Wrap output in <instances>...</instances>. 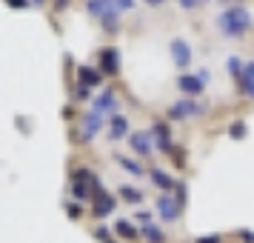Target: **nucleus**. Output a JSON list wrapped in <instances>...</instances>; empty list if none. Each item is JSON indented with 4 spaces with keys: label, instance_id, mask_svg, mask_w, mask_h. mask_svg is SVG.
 Listing matches in <instances>:
<instances>
[{
    "label": "nucleus",
    "instance_id": "nucleus-1",
    "mask_svg": "<svg viewBox=\"0 0 254 243\" xmlns=\"http://www.w3.org/2000/svg\"><path fill=\"white\" fill-rule=\"evenodd\" d=\"M217 29L223 37H246L254 29V14L246 6H229L217 14Z\"/></svg>",
    "mask_w": 254,
    "mask_h": 243
},
{
    "label": "nucleus",
    "instance_id": "nucleus-2",
    "mask_svg": "<svg viewBox=\"0 0 254 243\" xmlns=\"http://www.w3.org/2000/svg\"><path fill=\"white\" fill-rule=\"evenodd\" d=\"M200 115H206V103L191 100V97L177 100V103L169 106V117H172V120H189V117H200Z\"/></svg>",
    "mask_w": 254,
    "mask_h": 243
},
{
    "label": "nucleus",
    "instance_id": "nucleus-3",
    "mask_svg": "<svg viewBox=\"0 0 254 243\" xmlns=\"http://www.w3.org/2000/svg\"><path fill=\"white\" fill-rule=\"evenodd\" d=\"M117 109H120V100H117V92H115V89H103V92H100V94L92 100V112H94V115H100V117L117 115Z\"/></svg>",
    "mask_w": 254,
    "mask_h": 243
},
{
    "label": "nucleus",
    "instance_id": "nucleus-4",
    "mask_svg": "<svg viewBox=\"0 0 254 243\" xmlns=\"http://www.w3.org/2000/svg\"><path fill=\"white\" fill-rule=\"evenodd\" d=\"M169 55H172V63L177 69H189L191 66V46L183 37H172L169 40Z\"/></svg>",
    "mask_w": 254,
    "mask_h": 243
},
{
    "label": "nucleus",
    "instance_id": "nucleus-5",
    "mask_svg": "<svg viewBox=\"0 0 254 243\" xmlns=\"http://www.w3.org/2000/svg\"><path fill=\"white\" fill-rule=\"evenodd\" d=\"M154 206H157V215H160L166 223H174V220L180 218V212H183L180 203H177L174 197H169V195H160L157 200H154Z\"/></svg>",
    "mask_w": 254,
    "mask_h": 243
},
{
    "label": "nucleus",
    "instance_id": "nucleus-6",
    "mask_svg": "<svg viewBox=\"0 0 254 243\" xmlns=\"http://www.w3.org/2000/svg\"><path fill=\"white\" fill-rule=\"evenodd\" d=\"M177 89H180L186 97L194 100V97H200V94L206 92V83L200 81L197 75H180V78H177Z\"/></svg>",
    "mask_w": 254,
    "mask_h": 243
},
{
    "label": "nucleus",
    "instance_id": "nucleus-7",
    "mask_svg": "<svg viewBox=\"0 0 254 243\" xmlns=\"http://www.w3.org/2000/svg\"><path fill=\"white\" fill-rule=\"evenodd\" d=\"M151 132V143H154V149L157 152H172L174 143H172V129L166 126V123H154V129H149Z\"/></svg>",
    "mask_w": 254,
    "mask_h": 243
},
{
    "label": "nucleus",
    "instance_id": "nucleus-8",
    "mask_svg": "<svg viewBox=\"0 0 254 243\" xmlns=\"http://www.w3.org/2000/svg\"><path fill=\"white\" fill-rule=\"evenodd\" d=\"M128 146H131L134 155H140V158H151V152H154L151 132H134V135H128Z\"/></svg>",
    "mask_w": 254,
    "mask_h": 243
},
{
    "label": "nucleus",
    "instance_id": "nucleus-9",
    "mask_svg": "<svg viewBox=\"0 0 254 243\" xmlns=\"http://www.w3.org/2000/svg\"><path fill=\"white\" fill-rule=\"evenodd\" d=\"M103 129V117L100 115H94V112H86L83 115V123H80V140H94L97 138V132Z\"/></svg>",
    "mask_w": 254,
    "mask_h": 243
},
{
    "label": "nucleus",
    "instance_id": "nucleus-10",
    "mask_svg": "<svg viewBox=\"0 0 254 243\" xmlns=\"http://www.w3.org/2000/svg\"><path fill=\"white\" fill-rule=\"evenodd\" d=\"M100 72L103 75H117L120 72V52L115 46H106L100 52Z\"/></svg>",
    "mask_w": 254,
    "mask_h": 243
},
{
    "label": "nucleus",
    "instance_id": "nucleus-11",
    "mask_svg": "<svg viewBox=\"0 0 254 243\" xmlns=\"http://www.w3.org/2000/svg\"><path fill=\"white\" fill-rule=\"evenodd\" d=\"M115 209H117V200H115V195H109V192L92 200V215H94V218H100V220L109 218Z\"/></svg>",
    "mask_w": 254,
    "mask_h": 243
},
{
    "label": "nucleus",
    "instance_id": "nucleus-12",
    "mask_svg": "<svg viewBox=\"0 0 254 243\" xmlns=\"http://www.w3.org/2000/svg\"><path fill=\"white\" fill-rule=\"evenodd\" d=\"M109 140H123V138H128V117L126 115H112L109 117Z\"/></svg>",
    "mask_w": 254,
    "mask_h": 243
},
{
    "label": "nucleus",
    "instance_id": "nucleus-13",
    "mask_svg": "<svg viewBox=\"0 0 254 243\" xmlns=\"http://www.w3.org/2000/svg\"><path fill=\"white\" fill-rule=\"evenodd\" d=\"M77 83L86 86V89H94V86L103 83V72L94 69V66H80V69H77Z\"/></svg>",
    "mask_w": 254,
    "mask_h": 243
},
{
    "label": "nucleus",
    "instance_id": "nucleus-14",
    "mask_svg": "<svg viewBox=\"0 0 254 243\" xmlns=\"http://www.w3.org/2000/svg\"><path fill=\"white\" fill-rule=\"evenodd\" d=\"M100 23H103L106 35H117L120 32V12H117L115 6H109V12L100 14Z\"/></svg>",
    "mask_w": 254,
    "mask_h": 243
},
{
    "label": "nucleus",
    "instance_id": "nucleus-15",
    "mask_svg": "<svg viewBox=\"0 0 254 243\" xmlns=\"http://www.w3.org/2000/svg\"><path fill=\"white\" fill-rule=\"evenodd\" d=\"M149 177H151V183L157 186L160 192H172L174 186H177V180H174V177H172L169 172H163V169H151Z\"/></svg>",
    "mask_w": 254,
    "mask_h": 243
},
{
    "label": "nucleus",
    "instance_id": "nucleus-16",
    "mask_svg": "<svg viewBox=\"0 0 254 243\" xmlns=\"http://www.w3.org/2000/svg\"><path fill=\"white\" fill-rule=\"evenodd\" d=\"M115 232L123 238V241H137V238H140V232L134 229V226H131V220H126V218H120L115 223Z\"/></svg>",
    "mask_w": 254,
    "mask_h": 243
},
{
    "label": "nucleus",
    "instance_id": "nucleus-17",
    "mask_svg": "<svg viewBox=\"0 0 254 243\" xmlns=\"http://www.w3.org/2000/svg\"><path fill=\"white\" fill-rule=\"evenodd\" d=\"M117 163H120V166H123L128 174H131V177H143V174H146V169H143L137 161H131V158H123V155H117Z\"/></svg>",
    "mask_w": 254,
    "mask_h": 243
},
{
    "label": "nucleus",
    "instance_id": "nucleus-18",
    "mask_svg": "<svg viewBox=\"0 0 254 243\" xmlns=\"http://www.w3.org/2000/svg\"><path fill=\"white\" fill-rule=\"evenodd\" d=\"M120 197H123V200H128L131 206L143 203V192H140L137 186H120Z\"/></svg>",
    "mask_w": 254,
    "mask_h": 243
},
{
    "label": "nucleus",
    "instance_id": "nucleus-19",
    "mask_svg": "<svg viewBox=\"0 0 254 243\" xmlns=\"http://www.w3.org/2000/svg\"><path fill=\"white\" fill-rule=\"evenodd\" d=\"M143 235H146V241L149 243H166L163 229L160 226H154V223H143Z\"/></svg>",
    "mask_w": 254,
    "mask_h": 243
},
{
    "label": "nucleus",
    "instance_id": "nucleus-20",
    "mask_svg": "<svg viewBox=\"0 0 254 243\" xmlns=\"http://www.w3.org/2000/svg\"><path fill=\"white\" fill-rule=\"evenodd\" d=\"M243 66H246V60L234 58V55H231V58L226 60V69H229V75L234 78V81H240V78H243Z\"/></svg>",
    "mask_w": 254,
    "mask_h": 243
},
{
    "label": "nucleus",
    "instance_id": "nucleus-21",
    "mask_svg": "<svg viewBox=\"0 0 254 243\" xmlns=\"http://www.w3.org/2000/svg\"><path fill=\"white\" fill-rule=\"evenodd\" d=\"M71 195L77 197L80 203H86V200L92 203V192H89V180H86V183H71Z\"/></svg>",
    "mask_w": 254,
    "mask_h": 243
},
{
    "label": "nucleus",
    "instance_id": "nucleus-22",
    "mask_svg": "<svg viewBox=\"0 0 254 243\" xmlns=\"http://www.w3.org/2000/svg\"><path fill=\"white\" fill-rule=\"evenodd\" d=\"M109 6H112V0H89V3H86V12L100 17L103 12H109Z\"/></svg>",
    "mask_w": 254,
    "mask_h": 243
},
{
    "label": "nucleus",
    "instance_id": "nucleus-23",
    "mask_svg": "<svg viewBox=\"0 0 254 243\" xmlns=\"http://www.w3.org/2000/svg\"><path fill=\"white\" fill-rule=\"evenodd\" d=\"M240 94L243 97H249V100H254V78H240Z\"/></svg>",
    "mask_w": 254,
    "mask_h": 243
},
{
    "label": "nucleus",
    "instance_id": "nucleus-24",
    "mask_svg": "<svg viewBox=\"0 0 254 243\" xmlns=\"http://www.w3.org/2000/svg\"><path fill=\"white\" fill-rule=\"evenodd\" d=\"M246 132H249V129H246V123H243V120H237V123H231V126H229V138L243 140V138H246Z\"/></svg>",
    "mask_w": 254,
    "mask_h": 243
},
{
    "label": "nucleus",
    "instance_id": "nucleus-25",
    "mask_svg": "<svg viewBox=\"0 0 254 243\" xmlns=\"http://www.w3.org/2000/svg\"><path fill=\"white\" fill-rule=\"evenodd\" d=\"M172 163L177 166V169H183L186 166V149H177V146H174L172 149Z\"/></svg>",
    "mask_w": 254,
    "mask_h": 243
},
{
    "label": "nucleus",
    "instance_id": "nucleus-26",
    "mask_svg": "<svg viewBox=\"0 0 254 243\" xmlns=\"http://www.w3.org/2000/svg\"><path fill=\"white\" fill-rule=\"evenodd\" d=\"M203 3H206V0H177V6L186 9V12H194L197 6H203Z\"/></svg>",
    "mask_w": 254,
    "mask_h": 243
},
{
    "label": "nucleus",
    "instance_id": "nucleus-27",
    "mask_svg": "<svg viewBox=\"0 0 254 243\" xmlns=\"http://www.w3.org/2000/svg\"><path fill=\"white\" fill-rule=\"evenodd\" d=\"M112 6H115L117 12H131L134 9V0H112Z\"/></svg>",
    "mask_w": 254,
    "mask_h": 243
},
{
    "label": "nucleus",
    "instance_id": "nucleus-28",
    "mask_svg": "<svg viewBox=\"0 0 254 243\" xmlns=\"http://www.w3.org/2000/svg\"><path fill=\"white\" fill-rule=\"evenodd\" d=\"M63 209H66V215H69V218H80V206H74L71 200H66V203H63Z\"/></svg>",
    "mask_w": 254,
    "mask_h": 243
},
{
    "label": "nucleus",
    "instance_id": "nucleus-29",
    "mask_svg": "<svg viewBox=\"0 0 254 243\" xmlns=\"http://www.w3.org/2000/svg\"><path fill=\"white\" fill-rule=\"evenodd\" d=\"M89 94H92V89H86V86H80V83H77V89H74V97H77V100H89Z\"/></svg>",
    "mask_w": 254,
    "mask_h": 243
},
{
    "label": "nucleus",
    "instance_id": "nucleus-30",
    "mask_svg": "<svg viewBox=\"0 0 254 243\" xmlns=\"http://www.w3.org/2000/svg\"><path fill=\"white\" fill-rule=\"evenodd\" d=\"M94 238H97V241H103V243L112 241V238H109V229H106V226H97V229H94Z\"/></svg>",
    "mask_w": 254,
    "mask_h": 243
},
{
    "label": "nucleus",
    "instance_id": "nucleus-31",
    "mask_svg": "<svg viewBox=\"0 0 254 243\" xmlns=\"http://www.w3.org/2000/svg\"><path fill=\"white\" fill-rule=\"evenodd\" d=\"M29 3L32 0H6V6H12V9H29Z\"/></svg>",
    "mask_w": 254,
    "mask_h": 243
},
{
    "label": "nucleus",
    "instance_id": "nucleus-32",
    "mask_svg": "<svg viewBox=\"0 0 254 243\" xmlns=\"http://www.w3.org/2000/svg\"><path fill=\"white\" fill-rule=\"evenodd\" d=\"M237 238H240V241H246V243H254V232L240 229V232H237Z\"/></svg>",
    "mask_w": 254,
    "mask_h": 243
},
{
    "label": "nucleus",
    "instance_id": "nucleus-33",
    "mask_svg": "<svg viewBox=\"0 0 254 243\" xmlns=\"http://www.w3.org/2000/svg\"><path fill=\"white\" fill-rule=\"evenodd\" d=\"M194 243H223V238L220 235H208V238H197Z\"/></svg>",
    "mask_w": 254,
    "mask_h": 243
},
{
    "label": "nucleus",
    "instance_id": "nucleus-34",
    "mask_svg": "<svg viewBox=\"0 0 254 243\" xmlns=\"http://www.w3.org/2000/svg\"><path fill=\"white\" fill-rule=\"evenodd\" d=\"M243 78H254V60H246V66H243Z\"/></svg>",
    "mask_w": 254,
    "mask_h": 243
},
{
    "label": "nucleus",
    "instance_id": "nucleus-35",
    "mask_svg": "<svg viewBox=\"0 0 254 243\" xmlns=\"http://www.w3.org/2000/svg\"><path fill=\"white\" fill-rule=\"evenodd\" d=\"M194 75H197V78H200V81H203V83L208 86V81H211V75H208V69H197Z\"/></svg>",
    "mask_w": 254,
    "mask_h": 243
},
{
    "label": "nucleus",
    "instance_id": "nucleus-36",
    "mask_svg": "<svg viewBox=\"0 0 254 243\" xmlns=\"http://www.w3.org/2000/svg\"><path fill=\"white\" fill-rule=\"evenodd\" d=\"M134 218H137L140 223H149V220H151V215H149V212H143V209H140V212H134Z\"/></svg>",
    "mask_w": 254,
    "mask_h": 243
},
{
    "label": "nucleus",
    "instance_id": "nucleus-37",
    "mask_svg": "<svg viewBox=\"0 0 254 243\" xmlns=\"http://www.w3.org/2000/svg\"><path fill=\"white\" fill-rule=\"evenodd\" d=\"M69 3H71V0H55V6H58V9H66Z\"/></svg>",
    "mask_w": 254,
    "mask_h": 243
},
{
    "label": "nucleus",
    "instance_id": "nucleus-38",
    "mask_svg": "<svg viewBox=\"0 0 254 243\" xmlns=\"http://www.w3.org/2000/svg\"><path fill=\"white\" fill-rule=\"evenodd\" d=\"M143 3H149V6H163L166 0H143Z\"/></svg>",
    "mask_w": 254,
    "mask_h": 243
},
{
    "label": "nucleus",
    "instance_id": "nucleus-39",
    "mask_svg": "<svg viewBox=\"0 0 254 243\" xmlns=\"http://www.w3.org/2000/svg\"><path fill=\"white\" fill-rule=\"evenodd\" d=\"M32 3H46V0H32Z\"/></svg>",
    "mask_w": 254,
    "mask_h": 243
},
{
    "label": "nucleus",
    "instance_id": "nucleus-40",
    "mask_svg": "<svg viewBox=\"0 0 254 243\" xmlns=\"http://www.w3.org/2000/svg\"><path fill=\"white\" fill-rule=\"evenodd\" d=\"M109 243H117V241H109Z\"/></svg>",
    "mask_w": 254,
    "mask_h": 243
}]
</instances>
